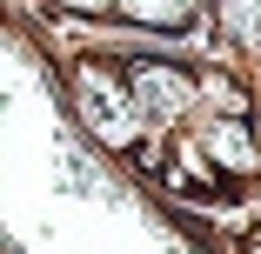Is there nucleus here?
I'll use <instances>...</instances> for the list:
<instances>
[{
  "instance_id": "f257e3e1",
  "label": "nucleus",
  "mask_w": 261,
  "mask_h": 254,
  "mask_svg": "<svg viewBox=\"0 0 261 254\" xmlns=\"http://www.w3.org/2000/svg\"><path fill=\"white\" fill-rule=\"evenodd\" d=\"M127 87H134V107L147 114V121H168V114H181L188 107V94H194V80L188 74H174V67H127Z\"/></svg>"
}]
</instances>
